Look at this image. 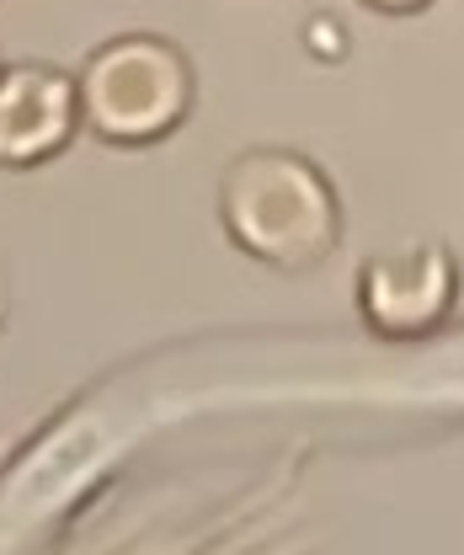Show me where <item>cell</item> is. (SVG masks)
Returning a JSON list of instances; mask_svg holds the SVG:
<instances>
[{
  "mask_svg": "<svg viewBox=\"0 0 464 555\" xmlns=\"http://www.w3.org/2000/svg\"><path fill=\"white\" fill-rule=\"evenodd\" d=\"M358 321L385 343H422L433 337L460 305V257L449 241H405L396 251L363 257L352 283Z\"/></svg>",
  "mask_w": 464,
  "mask_h": 555,
  "instance_id": "3957f363",
  "label": "cell"
},
{
  "mask_svg": "<svg viewBox=\"0 0 464 555\" xmlns=\"http://www.w3.org/2000/svg\"><path fill=\"white\" fill-rule=\"evenodd\" d=\"M219 230L224 241L283 278L326 268L341 246L347 214L326 166L294 144H246L224 160L219 188Z\"/></svg>",
  "mask_w": 464,
  "mask_h": 555,
  "instance_id": "6da1fadb",
  "label": "cell"
},
{
  "mask_svg": "<svg viewBox=\"0 0 464 555\" xmlns=\"http://www.w3.org/2000/svg\"><path fill=\"white\" fill-rule=\"evenodd\" d=\"M0 69H5V60H0Z\"/></svg>",
  "mask_w": 464,
  "mask_h": 555,
  "instance_id": "52a82bcc",
  "label": "cell"
},
{
  "mask_svg": "<svg viewBox=\"0 0 464 555\" xmlns=\"http://www.w3.org/2000/svg\"><path fill=\"white\" fill-rule=\"evenodd\" d=\"M369 11H385V16H411V11H422V5H433V0H363Z\"/></svg>",
  "mask_w": 464,
  "mask_h": 555,
  "instance_id": "8992f818",
  "label": "cell"
},
{
  "mask_svg": "<svg viewBox=\"0 0 464 555\" xmlns=\"http://www.w3.org/2000/svg\"><path fill=\"white\" fill-rule=\"evenodd\" d=\"M11 305H16V288H11V262L0 257V332H5V321H11Z\"/></svg>",
  "mask_w": 464,
  "mask_h": 555,
  "instance_id": "5b68a950",
  "label": "cell"
},
{
  "mask_svg": "<svg viewBox=\"0 0 464 555\" xmlns=\"http://www.w3.org/2000/svg\"><path fill=\"white\" fill-rule=\"evenodd\" d=\"M80 118V86L75 69L54 60H11L0 69V166L27 171L54 155H65Z\"/></svg>",
  "mask_w": 464,
  "mask_h": 555,
  "instance_id": "277c9868",
  "label": "cell"
},
{
  "mask_svg": "<svg viewBox=\"0 0 464 555\" xmlns=\"http://www.w3.org/2000/svg\"><path fill=\"white\" fill-rule=\"evenodd\" d=\"M75 86L86 134L113 150H150L198 107V69L182 43L160 33H118L96 43L75 69Z\"/></svg>",
  "mask_w": 464,
  "mask_h": 555,
  "instance_id": "7a4b0ae2",
  "label": "cell"
}]
</instances>
